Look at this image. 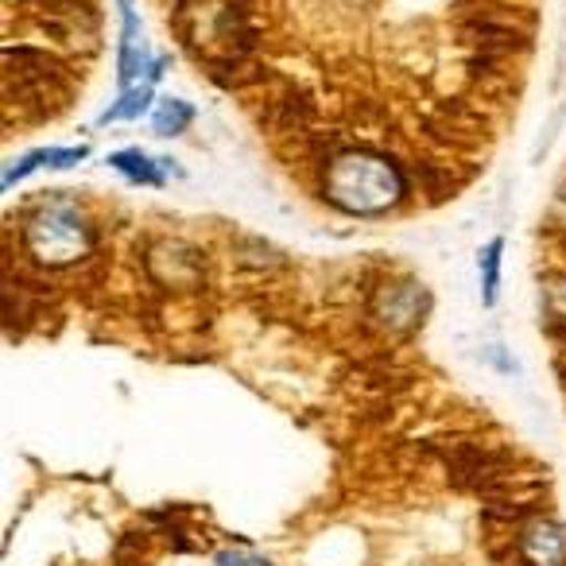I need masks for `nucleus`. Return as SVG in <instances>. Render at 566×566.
<instances>
[{
  "instance_id": "f257e3e1",
  "label": "nucleus",
  "mask_w": 566,
  "mask_h": 566,
  "mask_svg": "<svg viewBox=\"0 0 566 566\" xmlns=\"http://www.w3.org/2000/svg\"><path fill=\"white\" fill-rule=\"evenodd\" d=\"M326 187H331V198L342 210L354 213H380L400 202L403 195L400 171L385 156H373V151H346V156L334 159Z\"/></svg>"
},
{
  "instance_id": "f03ea898",
  "label": "nucleus",
  "mask_w": 566,
  "mask_h": 566,
  "mask_svg": "<svg viewBox=\"0 0 566 566\" xmlns=\"http://www.w3.org/2000/svg\"><path fill=\"white\" fill-rule=\"evenodd\" d=\"M28 244L48 264H71L90 249V229L71 206H48L28 226Z\"/></svg>"
},
{
  "instance_id": "7ed1b4c3",
  "label": "nucleus",
  "mask_w": 566,
  "mask_h": 566,
  "mask_svg": "<svg viewBox=\"0 0 566 566\" xmlns=\"http://www.w3.org/2000/svg\"><path fill=\"white\" fill-rule=\"evenodd\" d=\"M527 566H566V532L555 520H535L524 532Z\"/></svg>"
},
{
  "instance_id": "20e7f679",
  "label": "nucleus",
  "mask_w": 566,
  "mask_h": 566,
  "mask_svg": "<svg viewBox=\"0 0 566 566\" xmlns=\"http://www.w3.org/2000/svg\"><path fill=\"white\" fill-rule=\"evenodd\" d=\"M78 159H86V148H66V151H59V148H48V151H32V156H24V164H17L9 171V187L20 179V175H28V171H35V167H74Z\"/></svg>"
},
{
  "instance_id": "39448f33",
  "label": "nucleus",
  "mask_w": 566,
  "mask_h": 566,
  "mask_svg": "<svg viewBox=\"0 0 566 566\" xmlns=\"http://www.w3.org/2000/svg\"><path fill=\"white\" fill-rule=\"evenodd\" d=\"M109 164L117 167L120 175H128L133 182H151V187H159V182H164L159 164H156V159H148V156H140V151H117Z\"/></svg>"
},
{
  "instance_id": "423d86ee",
  "label": "nucleus",
  "mask_w": 566,
  "mask_h": 566,
  "mask_svg": "<svg viewBox=\"0 0 566 566\" xmlns=\"http://www.w3.org/2000/svg\"><path fill=\"white\" fill-rule=\"evenodd\" d=\"M190 105H182V102H164L156 109V133L159 136H175V133H182V128L190 125Z\"/></svg>"
},
{
  "instance_id": "0eeeda50",
  "label": "nucleus",
  "mask_w": 566,
  "mask_h": 566,
  "mask_svg": "<svg viewBox=\"0 0 566 566\" xmlns=\"http://www.w3.org/2000/svg\"><path fill=\"white\" fill-rule=\"evenodd\" d=\"M501 249L504 244L501 241H493L485 249V260H481V272H485V307H493V300H496V280H501Z\"/></svg>"
}]
</instances>
